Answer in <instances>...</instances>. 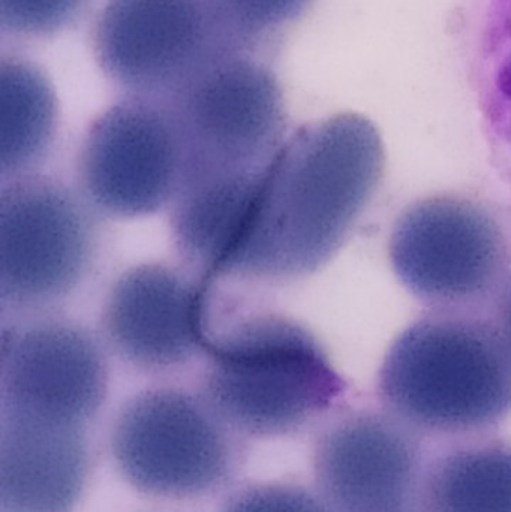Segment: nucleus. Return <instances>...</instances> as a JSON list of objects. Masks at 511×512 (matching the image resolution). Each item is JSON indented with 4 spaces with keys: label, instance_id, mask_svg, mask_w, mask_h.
Here are the masks:
<instances>
[{
    "label": "nucleus",
    "instance_id": "15",
    "mask_svg": "<svg viewBox=\"0 0 511 512\" xmlns=\"http://www.w3.org/2000/svg\"><path fill=\"white\" fill-rule=\"evenodd\" d=\"M417 512H511V442L474 439L435 456L423 471Z\"/></svg>",
    "mask_w": 511,
    "mask_h": 512
},
{
    "label": "nucleus",
    "instance_id": "12",
    "mask_svg": "<svg viewBox=\"0 0 511 512\" xmlns=\"http://www.w3.org/2000/svg\"><path fill=\"white\" fill-rule=\"evenodd\" d=\"M425 466L420 436L374 409L336 415L312 454L318 493L333 512L411 511Z\"/></svg>",
    "mask_w": 511,
    "mask_h": 512
},
{
    "label": "nucleus",
    "instance_id": "9",
    "mask_svg": "<svg viewBox=\"0 0 511 512\" xmlns=\"http://www.w3.org/2000/svg\"><path fill=\"white\" fill-rule=\"evenodd\" d=\"M108 393L107 346L54 313L2 330L0 420L89 430Z\"/></svg>",
    "mask_w": 511,
    "mask_h": 512
},
{
    "label": "nucleus",
    "instance_id": "5",
    "mask_svg": "<svg viewBox=\"0 0 511 512\" xmlns=\"http://www.w3.org/2000/svg\"><path fill=\"white\" fill-rule=\"evenodd\" d=\"M101 216L80 191L32 174L2 182L0 301L11 319L54 313L92 276Z\"/></svg>",
    "mask_w": 511,
    "mask_h": 512
},
{
    "label": "nucleus",
    "instance_id": "18",
    "mask_svg": "<svg viewBox=\"0 0 511 512\" xmlns=\"http://www.w3.org/2000/svg\"><path fill=\"white\" fill-rule=\"evenodd\" d=\"M221 512H333L320 493L294 483L249 484L230 496Z\"/></svg>",
    "mask_w": 511,
    "mask_h": 512
},
{
    "label": "nucleus",
    "instance_id": "3",
    "mask_svg": "<svg viewBox=\"0 0 511 512\" xmlns=\"http://www.w3.org/2000/svg\"><path fill=\"white\" fill-rule=\"evenodd\" d=\"M203 360L200 393L245 438L294 435L347 391L320 340L276 313L243 316L216 331Z\"/></svg>",
    "mask_w": 511,
    "mask_h": 512
},
{
    "label": "nucleus",
    "instance_id": "16",
    "mask_svg": "<svg viewBox=\"0 0 511 512\" xmlns=\"http://www.w3.org/2000/svg\"><path fill=\"white\" fill-rule=\"evenodd\" d=\"M314 0H212L213 8L237 48L275 35L302 17Z\"/></svg>",
    "mask_w": 511,
    "mask_h": 512
},
{
    "label": "nucleus",
    "instance_id": "11",
    "mask_svg": "<svg viewBox=\"0 0 511 512\" xmlns=\"http://www.w3.org/2000/svg\"><path fill=\"white\" fill-rule=\"evenodd\" d=\"M213 283L186 264L129 268L114 280L102 306L105 346L147 375H167L204 358L216 333Z\"/></svg>",
    "mask_w": 511,
    "mask_h": 512
},
{
    "label": "nucleus",
    "instance_id": "8",
    "mask_svg": "<svg viewBox=\"0 0 511 512\" xmlns=\"http://www.w3.org/2000/svg\"><path fill=\"white\" fill-rule=\"evenodd\" d=\"M93 51L105 77L134 98L168 101L237 48L212 0H104Z\"/></svg>",
    "mask_w": 511,
    "mask_h": 512
},
{
    "label": "nucleus",
    "instance_id": "2",
    "mask_svg": "<svg viewBox=\"0 0 511 512\" xmlns=\"http://www.w3.org/2000/svg\"><path fill=\"white\" fill-rule=\"evenodd\" d=\"M378 394L419 436L470 438L511 414V345L500 324L464 310H440L390 346Z\"/></svg>",
    "mask_w": 511,
    "mask_h": 512
},
{
    "label": "nucleus",
    "instance_id": "19",
    "mask_svg": "<svg viewBox=\"0 0 511 512\" xmlns=\"http://www.w3.org/2000/svg\"><path fill=\"white\" fill-rule=\"evenodd\" d=\"M497 322L511 345V277L501 292L500 315Z\"/></svg>",
    "mask_w": 511,
    "mask_h": 512
},
{
    "label": "nucleus",
    "instance_id": "7",
    "mask_svg": "<svg viewBox=\"0 0 511 512\" xmlns=\"http://www.w3.org/2000/svg\"><path fill=\"white\" fill-rule=\"evenodd\" d=\"M390 262L402 285L441 310L479 306L510 279L509 237L494 212L453 195L411 204L396 221Z\"/></svg>",
    "mask_w": 511,
    "mask_h": 512
},
{
    "label": "nucleus",
    "instance_id": "4",
    "mask_svg": "<svg viewBox=\"0 0 511 512\" xmlns=\"http://www.w3.org/2000/svg\"><path fill=\"white\" fill-rule=\"evenodd\" d=\"M108 451L135 492L161 501H195L236 480L245 436L200 391L155 387L135 394L117 411Z\"/></svg>",
    "mask_w": 511,
    "mask_h": 512
},
{
    "label": "nucleus",
    "instance_id": "14",
    "mask_svg": "<svg viewBox=\"0 0 511 512\" xmlns=\"http://www.w3.org/2000/svg\"><path fill=\"white\" fill-rule=\"evenodd\" d=\"M2 182L38 174L59 129V104L47 74L18 54L0 59Z\"/></svg>",
    "mask_w": 511,
    "mask_h": 512
},
{
    "label": "nucleus",
    "instance_id": "6",
    "mask_svg": "<svg viewBox=\"0 0 511 512\" xmlns=\"http://www.w3.org/2000/svg\"><path fill=\"white\" fill-rule=\"evenodd\" d=\"M165 102L182 140L180 188L257 176L284 144L281 84L266 63L245 50L222 54Z\"/></svg>",
    "mask_w": 511,
    "mask_h": 512
},
{
    "label": "nucleus",
    "instance_id": "10",
    "mask_svg": "<svg viewBox=\"0 0 511 512\" xmlns=\"http://www.w3.org/2000/svg\"><path fill=\"white\" fill-rule=\"evenodd\" d=\"M183 168L170 105L126 96L87 129L78 152V191L99 216L143 218L170 209Z\"/></svg>",
    "mask_w": 511,
    "mask_h": 512
},
{
    "label": "nucleus",
    "instance_id": "17",
    "mask_svg": "<svg viewBox=\"0 0 511 512\" xmlns=\"http://www.w3.org/2000/svg\"><path fill=\"white\" fill-rule=\"evenodd\" d=\"M89 0H0L2 33L15 39L57 35L78 20Z\"/></svg>",
    "mask_w": 511,
    "mask_h": 512
},
{
    "label": "nucleus",
    "instance_id": "20",
    "mask_svg": "<svg viewBox=\"0 0 511 512\" xmlns=\"http://www.w3.org/2000/svg\"><path fill=\"white\" fill-rule=\"evenodd\" d=\"M402 512H417V511H413V510H411V511H402Z\"/></svg>",
    "mask_w": 511,
    "mask_h": 512
},
{
    "label": "nucleus",
    "instance_id": "13",
    "mask_svg": "<svg viewBox=\"0 0 511 512\" xmlns=\"http://www.w3.org/2000/svg\"><path fill=\"white\" fill-rule=\"evenodd\" d=\"M92 463L89 430L0 420V512H74Z\"/></svg>",
    "mask_w": 511,
    "mask_h": 512
},
{
    "label": "nucleus",
    "instance_id": "1",
    "mask_svg": "<svg viewBox=\"0 0 511 512\" xmlns=\"http://www.w3.org/2000/svg\"><path fill=\"white\" fill-rule=\"evenodd\" d=\"M377 126L341 113L297 129L261 176L224 277L291 282L338 254L384 173Z\"/></svg>",
    "mask_w": 511,
    "mask_h": 512
}]
</instances>
